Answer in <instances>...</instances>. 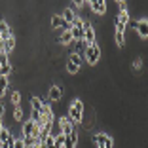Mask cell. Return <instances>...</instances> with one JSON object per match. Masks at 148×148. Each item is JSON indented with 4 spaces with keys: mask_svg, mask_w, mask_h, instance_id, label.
Returning a JSON list of instances; mask_svg holds the SVG:
<instances>
[{
    "mask_svg": "<svg viewBox=\"0 0 148 148\" xmlns=\"http://www.w3.org/2000/svg\"><path fill=\"white\" fill-rule=\"evenodd\" d=\"M84 42H86L87 46H93V44H97V32H95V27H93L89 21L84 23Z\"/></svg>",
    "mask_w": 148,
    "mask_h": 148,
    "instance_id": "obj_4",
    "label": "cell"
},
{
    "mask_svg": "<svg viewBox=\"0 0 148 148\" xmlns=\"http://www.w3.org/2000/svg\"><path fill=\"white\" fill-rule=\"evenodd\" d=\"M69 120L76 125V123H82V120H84V103H82V99H76L70 105V108H69Z\"/></svg>",
    "mask_w": 148,
    "mask_h": 148,
    "instance_id": "obj_1",
    "label": "cell"
},
{
    "mask_svg": "<svg viewBox=\"0 0 148 148\" xmlns=\"http://www.w3.org/2000/svg\"><path fill=\"white\" fill-rule=\"evenodd\" d=\"M13 148H25V144H23V137H17V139H15Z\"/></svg>",
    "mask_w": 148,
    "mask_h": 148,
    "instance_id": "obj_26",
    "label": "cell"
},
{
    "mask_svg": "<svg viewBox=\"0 0 148 148\" xmlns=\"http://www.w3.org/2000/svg\"><path fill=\"white\" fill-rule=\"evenodd\" d=\"M31 110H34V112H40V110H42V99H40V95L31 97Z\"/></svg>",
    "mask_w": 148,
    "mask_h": 148,
    "instance_id": "obj_14",
    "label": "cell"
},
{
    "mask_svg": "<svg viewBox=\"0 0 148 148\" xmlns=\"http://www.w3.org/2000/svg\"><path fill=\"white\" fill-rule=\"evenodd\" d=\"M86 49H87V44L84 42V40H80V42H76V55H80V57H84V53H86Z\"/></svg>",
    "mask_w": 148,
    "mask_h": 148,
    "instance_id": "obj_17",
    "label": "cell"
},
{
    "mask_svg": "<svg viewBox=\"0 0 148 148\" xmlns=\"http://www.w3.org/2000/svg\"><path fill=\"white\" fill-rule=\"evenodd\" d=\"M23 144H25V148H32L34 144H40V143L34 137H23Z\"/></svg>",
    "mask_w": 148,
    "mask_h": 148,
    "instance_id": "obj_20",
    "label": "cell"
},
{
    "mask_svg": "<svg viewBox=\"0 0 148 148\" xmlns=\"http://www.w3.org/2000/svg\"><path fill=\"white\" fill-rule=\"evenodd\" d=\"M133 25H135V29H137V34H139L140 38H146L148 36V21L146 19H139V21H135Z\"/></svg>",
    "mask_w": 148,
    "mask_h": 148,
    "instance_id": "obj_8",
    "label": "cell"
},
{
    "mask_svg": "<svg viewBox=\"0 0 148 148\" xmlns=\"http://www.w3.org/2000/svg\"><path fill=\"white\" fill-rule=\"evenodd\" d=\"M63 99V89L59 86H49V89H48V101L49 103H59V101Z\"/></svg>",
    "mask_w": 148,
    "mask_h": 148,
    "instance_id": "obj_6",
    "label": "cell"
},
{
    "mask_svg": "<svg viewBox=\"0 0 148 148\" xmlns=\"http://www.w3.org/2000/svg\"><path fill=\"white\" fill-rule=\"evenodd\" d=\"M2 44H4V51L10 55V53H12L13 49H15V36H10V38L2 40Z\"/></svg>",
    "mask_w": 148,
    "mask_h": 148,
    "instance_id": "obj_12",
    "label": "cell"
},
{
    "mask_svg": "<svg viewBox=\"0 0 148 148\" xmlns=\"http://www.w3.org/2000/svg\"><path fill=\"white\" fill-rule=\"evenodd\" d=\"M69 63H72V65H76L80 69V66L84 65V57H80V55H76V53H72V55L69 57Z\"/></svg>",
    "mask_w": 148,
    "mask_h": 148,
    "instance_id": "obj_18",
    "label": "cell"
},
{
    "mask_svg": "<svg viewBox=\"0 0 148 148\" xmlns=\"http://www.w3.org/2000/svg\"><path fill=\"white\" fill-rule=\"evenodd\" d=\"M23 118H25V112H23V106H13V112H12V120L15 123H21L23 122Z\"/></svg>",
    "mask_w": 148,
    "mask_h": 148,
    "instance_id": "obj_11",
    "label": "cell"
},
{
    "mask_svg": "<svg viewBox=\"0 0 148 148\" xmlns=\"http://www.w3.org/2000/svg\"><path fill=\"white\" fill-rule=\"evenodd\" d=\"M118 23H123V25H127L129 23V12L127 10H120V13H118Z\"/></svg>",
    "mask_w": 148,
    "mask_h": 148,
    "instance_id": "obj_16",
    "label": "cell"
},
{
    "mask_svg": "<svg viewBox=\"0 0 148 148\" xmlns=\"http://www.w3.org/2000/svg\"><path fill=\"white\" fill-rule=\"evenodd\" d=\"M57 123H59L61 135H65V137H69L70 133H74V131H76V125H74V123L69 120V116H61L59 120H57Z\"/></svg>",
    "mask_w": 148,
    "mask_h": 148,
    "instance_id": "obj_5",
    "label": "cell"
},
{
    "mask_svg": "<svg viewBox=\"0 0 148 148\" xmlns=\"http://www.w3.org/2000/svg\"><path fill=\"white\" fill-rule=\"evenodd\" d=\"M91 143L95 144V148H114V140L106 133H95L91 137Z\"/></svg>",
    "mask_w": 148,
    "mask_h": 148,
    "instance_id": "obj_2",
    "label": "cell"
},
{
    "mask_svg": "<svg viewBox=\"0 0 148 148\" xmlns=\"http://www.w3.org/2000/svg\"><path fill=\"white\" fill-rule=\"evenodd\" d=\"M8 86H10V80L4 78V76H0V99L6 95V91H8Z\"/></svg>",
    "mask_w": 148,
    "mask_h": 148,
    "instance_id": "obj_15",
    "label": "cell"
},
{
    "mask_svg": "<svg viewBox=\"0 0 148 148\" xmlns=\"http://www.w3.org/2000/svg\"><path fill=\"white\" fill-rule=\"evenodd\" d=\"M21 99H23V97H21V91H13L12 93V105L13 106H19V105H21Z\"/></svg>",
    "mask_w": 148,
    "mask_h": 148,
    "instance_id": "obj_21",
    "label": "cell"
},
{
    "mask_svg": "<svg viewBox=\"0 0 148 148\" xmlns=\"http://www.w3.org/2000/svg\"><path fill=\"white\" fill-rule=\"evenodd\" d=\"M10 74H12V65H4V66H0V76H4V78H8Z\"/></svg>",
    "mask_w": 148,
    "mask_h": 148,
    "instance_id": "obj_23",
    "label": "cell"
},
{
    "mask_svg": "<svg viewBox=\"0 0 148 148\" xmlns=\"http://www.w3.org/2000/svg\"><path fill=\"white\" fill-rule=\"evenodd\" d=\"M76 146H78V131H74L69 137H65V146L63 148H76Z\"/></svg>",
    "mask_w": 148,
    "mask_h": 148,
    "instance_id": "obj_10",
    "label": "cell"
},
{
    "mask_svg": "<svg viewBox=\"0 0 148 148\" xmlns=\"http://www.w3.org/2000/svg\"><path fill=\"white\" fill-rule=\"evenodd\" d=\"M61 17L65 19L66 23H70V25H72V23H74V19L78 17V15H76V13H74V10H72V8H65V12L61 13Z\"/></svg>",
    "mask_w": 148,
    "mask_h": 148,
    "instance_id": "obj_13",
    "label": "cell"
},
{
    "mask_svg": "<svg viewBox=\"0 0 148 148\" xmlns=\"http://www.w3.org/2000/svg\"><path fill=\"white\" fill-rule=\"evenodd\" d=\"M78 66H76V65H72V63H66V72H70V74H76V72H78Z\"/></svg>",
    "mask_w": 148,
    "mask_h": 148,
    "instance_id": "obj_25",
    "label": "cell"
},
{
    "mask_svg": "<svg viewBox=\"0 0 148 148\" xmlns=\"http://www.w3.org/2000/svg\"><path fill=\"white\" fill-rule=\"evenodd\" d=\"M10 36H13L10 23L6 21V19H0V40H6V38H10Z\"/></svg>",
    "mask_w": 148,
    "mask_h": 148,
    "instance_id": "obj_9",
    "label": "cell"
},
{
    "mask_svg": "<svg viewBox=\"0 0 148 148\" xmlns=\"http://www.w3.org/2000/svg\"><path fill=\"white\" fill-rule=\"evenodd\" d=\"M63 23H65V19H63L61 15H53L51 17V29H61Z\"/></svg>",
    "mask_w": 148,
    "mask_h": 148,
    "instance_id": "obj_19",
    "label": "cell"
},
{
    "mask_svg": "<svg viewBox=\"0 0 148 148\" xmlns=\"http://www.w3.org/2000/svg\"><path fill=\"white\" fill-rule=\"evenodd\" d=\"M8 63H10V59H8V53H6V51H0V66L8 65Z\"/></svg>",
    "mask_w": 148,
    "mask_h": 148,
    "instance_id": "obj_24",
    "label": "cell"
},
{
    "mask_svg": "<svg viewBox=\"0 0 148 148\" xmlns=\"http://www.w3.org/2000/svg\"><path fill=\"white\" fill-rule=\"evenodd\" d=\"M59 42L65 44V46H69V44H72V42H74V40H72V36H70V32H63L61 38H59Z\"/></svg>",
    "mask_w": 148,
    "mask_h": 148,
    "instance_id": "obj_22",
    "label": "cell"
},
{
    "mask_svg": "<svg viewBox=\"0 0 148 148\" xmlns=\"http://www.w3.org/2000/svg\"><path fill=\"white\" fill-rule=\"evenodd\" d=\"M84 59H86L89 65H97V61L101 59V46H99V44L87 46L86 53H84Z\"/></svg>",
    "mask_w": 148,
    "mask_h": 148,
    "instance_id": "obj_3",
    "label": "cell"
},
{
    "mask_svg": "<svg viewBox=\"0 0 148 148\" xmlns=\"http://www.w3.org/2000/svg\"><path fill=\"white\" fill-rule=\"evenodd\" d=\"M2 129H4V123H2V120H0V133H2Z\"/></svg>",
    "mask_w": 148,
    "mask_h": 148,
    "instance_id": "obj_27",
    "label": "cell"
},
{
    "mask_svg": "<svg viewBox=\"0 0 148 148\" xmlns=\"http://www.w3.org/2000/svg\"><path fill=\"white\" fill-rule=\"evenodd\" d=\"M87 6L91 8L93 13H99V15H105L106 13V2L105 0H91V2H87Z\"/></svg>",
    "mask_w": 148,
    "mask_h": 148,
    "instance_id": "obj_7",
    "label": "cell"
}]
</instances>
